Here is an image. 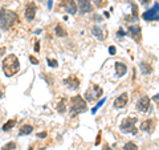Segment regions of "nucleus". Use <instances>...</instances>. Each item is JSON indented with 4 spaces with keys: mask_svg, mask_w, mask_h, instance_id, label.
<instances>
[{
    "mask_svg": "<svg viewBox=\"0 0 159 150\" xmlns=\"http://www.w3.org/2000/svg\"><path fill=\"white\" fill-rule=\"evenodd\" d=\"M90 2H93V3H94V4H96V6H97V7H101V6H102V4H103V3L101 2V0H90Z\"/></svg>",
    "mask_w": 159,
    "mask_h": 150,
    "instance_id": "nucleus-28",
    "label": "nucleus"
},
{
    "mask_svg": "<svg viewBox=\"0 0 159 150\" xmlns=\"http://www.w3.org/2000/svg\"><path fill=\"white\" fill-rule=\"evenodd\" d=\"M36 11H37V8H36V4L34 3H28L27 4V7H25V19H27V21H33L34 20V16H36Z\"/></svg>",
    "mask_w": 159,
    "mask_h": 150,
    "instance_id": "nucleus-9",
    "label": "nucleus"
},
{
    "mask_svg": "<svg viewBox=\"0 0 159 150\" xmlns=\"http://www.w3.org/2000/svg\"><path fill=\"white\" fill-rule=\"evenodd\" d=\"M142 17H143V20H146V21H158L159 20V4H158V2H155L152 8H150L148 11H146L143 13Z\"/></svg>",
    "mask_w": 159,
    "mask_h": 150,
    "instance_id": "nucleus-6",
    "label": "nucleus"
},
{
    "mask_svg": "<svg viewBox=\"0 0 159 150\" xmlns=\"http://www.w3.org/2000/svg\"><path fill=\"white\" fill-rule=\"evenodd\" d=\"M77 6L80 9V13H82V15L93 11V6H92L90 0H77Z\"/></svg>",
    "mask_w": 159,
    "mask_h": 150,
    "instance_id": "nucleus-8",
    "label": "nucleus"
},
{
    "mask_svg": "<svg viewBox=\"0 0 159 150\" xmlns=\"http://www.w3.org/2000/svg\"><path fill=\"white\" fill-rule=\"evenodd\" d=\"M37 2H41V0H37Z\"/></svg>",
    "mask_w": 159,
    "mask_h": 150,
    "instance_id": "nucleus-40",
    "label": "nucleus"
},
{
    "mask_svg": "<svg viewBox=\"0 0 159 150\" xmlns=\"http://www.w3.org/2000/svg\"><path fill=\"white\" fill-rule=\"evenodd\" d=\"M34 33H36V35H40V33H41V29H36V31H34Z\"/></svg>",
    "mask_w": 159,
    "mask_h": 150,
    "instance_id": "nucleus-37",
    "label": "nucleus"
},
{
    "mask_svg": "<svg viewBox=\"0 0 159 150\" xmlns=\"http://www.w3.org/2000/svg\"><path fill=\"white\" fill-rule=\"evenodd\" d=\"M3 97V93H2V91H0V98H2Z\"/></svg>",
    "mask_w": 159,
    "mask_h": 150,
    "instance_id": "nucleus-38",
    "label": "nucleus"
},
{
    "mask_svg": "<svg viewBox=\"0 0 159 150\" xmlns=\"http://www.w3.org/2000/svg\"><path fill=\"white\" fill-rule=\"evenodd\" d=\"M139 69H141V73L142 74H145V76H147V74H151L152 73V68L150 64H147V63H141L139 64Z\"/></svg>",
    "mask_w": 159,
    "mask_h": 150,
    "instance_id": "nucleus-16",
    "label": "nucleus"
},
{
    "mask_svg": "<svg viewBox=\"0 0 159 150\" xmlns=\"http://www.w3.org/2000/svg\"><path fill=\"white\" fill-rule=\"evenodd\" d=\"M40 51V43L37 41L36 44H34V52H39Z\"/></svg>",
    "mask_w": 159,
    "mask_h": 150,
    "instance_id": "nucleus-32",
    "label": "nucleus"
},
{
    "mask_svg": "<svg viewBox=\"0 0 159 150\" xmlns=\"http://www.w3.org/2000/svg\"><path fill=\"white\" fill-rule=\"evenodd\" d=\"M154 120L148 118V120H145V121H142L141 124V130L142 132H146V133H151L154 130Z\"/></svg>",
    "mask_w": 159,
    "mask_h": 150,
    "instance_id": "nucleus-14",
    "label": "nucleus"
},
{
    "mask_svg": "<svg viewBox=\"0 0 159 150\" xmlns=\"http://www.w3.org/2000/svg\"><path fill=\"white\" fill-rule=\"evenodd\" d=\"M66 12L70 15H76L77 12V4L74 0H68L66 2Z\"/></svg>",
    "mask_w": 159,
    "mask_h": 150,
    "instance_id": "nucleus-17",
    "label": "nucleus"
},
{
    "mask_svg": "<svg viewBox=\"0 0 159 150\" xmlns=\"http://www.w3.org/2000/svg\"><path fill=\"white\" fill-rule=\"evenodd\" d=\"M45 137H47V133L45 132H41V133L37 134V138H45Z\"/></svg>",
    "mask_w": 159,
    "mask_h": 150,
    "instance_id": "nucleus-30",
    "label": "nucleus"
},
{
    "mask_svg": "<svg viewBox=\"0 0 159 150\" xmlns=\"http://www.w3.org/2000/svg\"><path fill=\"white\" fill-rule=\"evenodd\" d=\"M16 142H8V143H6V145H4V146H3V150H16Z\"/></svg>",
    "mask_w": 159,
    "mask_h": 150,
    "instance_id": "nucleus-23",
    "label": "nucleus"
},
{
    "mask_svg": "<svg viewBox=\"0 0 159 150\" xmlns=\"http://www.w3.org/2000/svg\"><path fill=\"white\" fill-rule=\"evenodd\" d=\"M4 54H6V48H4V47H0V59H2Z\"/></svg>",
    "mask_w": 159,
    "mask_h": 150,
    "instance_id": "nucleus-29",
    "label": "nucleus"
},
{
    "mask_svg": "<svg viewBox=\"0 0 159 150\" xmlns=\"http://www.w3.org/2000/svg\"><path fill=\"white\" fill-rule=\"evenodd\" d=\"M148 2H150V0H141V3H142V4H147Z\"/></svg>",
    "mask_w": 159,
    "mask_h": 150,
    "instance_id": "nucleus-36",
    "label": "nucleus"
},
{
    "mask_svg": "<svg viewBox=\"0 0 159 150\" xmlns=\"http://www.w3.org/2000/svg\"><path fill=\"white\" fill-rule=\"evenodd\" d=\"M17 21H19V16L16 12L11 11V9H7V8L0 9V28L3 31L11 29Z\"/></svg>",
    "mask_w": 159,
    "mask_h": 150,
    "instance_id": "nucleus-1",
    "label": "nucleus"
},
{
    "mask_svg": "<svg viewBox=\"0 0 159 150\" xmlns=\"http://www.w3.org/2000/svg\"><path fill=\"white\" fill-rule=\"evenodd\" d=\"M92 35L93 36H96L98 40H103L105 39V33H103V29L99 27V26H94L92 28Z\"/></svg>",
    "mask_w": 159,
    "mask_h": 150,
    "instance_id": "nucleus-15",
    "label": "nucleus"
},
{
    "mask_svg": "<svg viewBox=\"0 0 159 150\" xmlns=\"http://www.w3.org/2000/svg\"><path fill=\"white\" fill-rule=\"evenodd\" d=\"M127 102H129V96H127V93H122L121 96H118L116 100H114L113 106L116 108V109H122V108L126 106Z\"/></svg>",
    "mask_w": 159,
    "mask_h": 150,
    "instance_id": "nucleus-10",
    "label": "nucleus"
},
{
    "mask_svg": "<svg viewBox=\"0 0 159 150\" xmlns=\"http://www.w3.org/2000/svg\"><path fill=\"white\" fill-rule=\"evenodd\" d=\"M129 33H130V36L135 40L137 43L141 41V37H142V29L139 26H130L129 27Z\"/></svg>",
    "mask_w": 159,
    "mask_h": 150,
    "instance_id": "nucleus-11",
    "label": "nucleus"
},
{
    "mask_svg": "<svg viewBox=\"0 0 159 150\" xmlns=\"http://www.w3.org/2000/svg\"><path fill=\"white\" fill-rule=\"evenodd\" d=\"M47 63H48V65L52 67V68H57L58 67V61L57 60H54V59H47Z\"/></svg>",
    "mask_w": 159,
    "mask_h": 150,
    "instance_id": "nucleus-24",
    "label": "nucleus"
},
{
    "mask_svg": "<svg viewBox=\"0 0 159 150\" xmlns=\"http://www.w3.org/2000/svg\"><path fill=\"white\" fill-rule=\"evenodd\" d=\"M88 110V105L86 101L84 100L81 96H74L70 98V104H69V112H70V116L74 117L80 113H84Z\"/></svg>",
    "mask_w": 159,
    "mask_h": 150,
    "instance_id": "nucleus-3",
    "label": "nucleus"
},
{
    "mask_svg": "<svg viewBox=\"0 0 159 150\" xmlns=\"http://www.w3.org/2000/svg\"><path fill=\"white\" fill-rule=\"evenodd\" d=\"M64 85H65L66 88L72 89V91H76V89H78L80 80H78L76 76H70L69 78H65V80H64Z\"/></svg>",
    "mask_w": 159,
    "mask_h": 150,
    "instance_id": "nucleus-12",
    "label": "nucleus"
},
{
    "mask_svg": "<svg viewBox=\"0 0 159 150\" xmlns=\"http://www.w3.org/2000/svg\"><path fill=\"white\" fill-rule=\"evenodd\" d=\"M102 93H103V91H102V88H99L98 85H92V88H89L88 91L85 92V101H88V102H93L94 100H97V98H99L102 96Z\"/></svg>",
    "mask_w": 159,
    "mask_h": 150,
    "instance_id": "nucleus-5",
    "label": "nucleus"
},
{
    "mask_svg": "<svg viewBox=\"0 0 159 150\" xmlns=\"http://www.w3.org/2000/svg\"><path fill=\"white\" fill-rule=\"evenodd\" d=\"M29 150H33V148H29Z\"/></svg>",
    "mask_w": 159,
    "mask_h": 150,
    "instance_id": "nucleus-39",
    "label": "nucleus"
},
{
    "mask_svg": "<svg viewBox=\"0 0 159 150\" xmlns=\"http://www.w3.org/2000/svg\"><path fill=\"white\" fill-rule=\"evenodd\" d=\"M123 150H138V146L134 142L129 141L125 143V146H123Z\"/></svg>",
    "mask_w": 159,
    "mask_h": 150,
    "instance_id": "nucleus-22",
    "label": "nucleus"
},
{
    "mask_svg": "<svg viewBox=\"0 0 159 150\" xmlns=\"http://www.w3.org/2000/svg\"><path fill=\"white\" fill-rule=\"evenodd\" d=\"M137 109H138V112H141V113H146L148 109H150V98L147 96L141 97L137 102Z\"/></svg>",
    "mask_w": 159,
    "mask_h": 150,
    "instance_id": "nucleus-7",
    "label": "nucleus"
},
{
    "mask_svg": "<svg viewBox=\"0 0 159 150\" xmlns=\"http://www.w3.org/2000/svg\"><path fill=\"white\" fill-rule=\"evenodd\" d=\"M66 102H68V98H65V97H62L58 101V104H57V112L58 113L64 114V113L66 112Z\"/></svg>",
    "mask_w": 159,
    "mask_h": 150,
    "instance_id": "nucleus-18",
    "label": "nucleus"
},
{
    "mask_svg": "<svg viewBox=\"0 0 159 150\" xmlns=\"http://www.w3.org/2000/svg\"><path fill=\"white\" fill-rule=\"evenodd\" d=\"M32 132H33V126H32V125H23V126L20 128L19 134H20V136H25V134H31Z\"/></svg>",
    "mask_w": 159,
    "mask_h": 150,
    "instance_id": "nucleus-20",
    "label": "nucleus"
},
{
    "mask_svg": "<svg viewBox=\"0 0 159 150\" xmlns=\"http://www.w3.org/2000/svg\"><path fill=\"white\" fill-rule=\"evenodd\" d=\"M29 61H31L33 65H37V64H39V60L34 57V56H29Z\"/></svg>",
    "mask_w": 159,
    "mask_h": 150,
    "instance_id": "nucleus-26",
    "label": "nucleus"
},
{
    "mask_svg": "<svg viewBox=\"0 0 159 150\" xmlns=\"http://www.w3.org/2000/svg\"><path fill=\"white\" fill-rule=\"evenodd\" d=\"M53 8V0H48V9Z\"/></svg>",
    "mask_w": 159,
    "mask_h": 150,
    "instance_id": "nucleus-31",
    "label": "nucleus"
},
{
    "mask_svg": "<svg viewBox=\"0 0 159 150\" xmlns=\"http://www.w3.org/2000/svg\"><path fill=\"white\" fill-rule=\"evenodd\" d=\"M114 68H116V74L118 77H123L125 74L127 73V67L126 64H123L121 61H117L114 63Z\"/></svg>",
    "mask_w": 159,
    "mask_h": 150,
    "instance_id": "nucleus-13",
    "label": "nucleus"
},
{
    "mask_svg": "<svg viewBox=\"0 0 159 150\" xmlns=\"http://www.w3.org/2000/svg\"><path fill=\"white\" fill-rule=\"evenodd\" d=\"M125 35H126V32L123 31V29H119L118 31V36H125Z\"/></svg>",
    "mask_w": 159,
    "mask_h": 150,
    "instance_id": "nucleus-33",
    "label": "nucleus"
},
{
    "mask_svg": "<svg viewBox=\"0 0 159 150\" xmlns=\"http://www.w3.org/2000/svg\"><path fill=\"white\" fill-rule=\"evenodd\" d=\"M20 71V61L15 54H8L3 60V72L7 77H12Z\"/></svg>",
    "mask_w": 159,
    "mask_h": 150,
    "instance_id": "nucleus-2",
    "label": "nucleus"
},
{
    "mask_svg": "<svg viewBox=\"0 0 159 150\" xmlns=\"http://www.w3.org/2000/svg\"><path fill=\"white\" fill-rule=\"evenodd\" d=\"M105 101H106V98H102V100H101V101H98V104H97V105H96V106H94V108L92 109V113H93V114H94V113H96V112L98 110V109H99V108H101V106H102V105H103V104H105Z\"/></svg>",
    "mask_w": 159,
    "mask_h": 150,
    "instance_id": "nucleus-25",
    "label": "nucleus"
},
{
    "mask_svg": "<svg viewBox=\"0 0 159 150\" xmlns=\"http://www.w3.org/2000/svg\"><path fill=\"white\" fill-rule=\"evenodd\" d=\"M102 150H113L110 146H109V145H105V146H103V149Z\"/></svg>",
    "mask_w": 159,
    "mask_h": 150,
    "instance_id": "nucleus-35",
    "label": "nucleus"
},
{
    "mask_svg": "<svg viewBox=\"0 0 159 150\" xmlns=\"http://www.w3.org/2000/svg\"><path fill=\"white\" fill-rule=\"evenodd\" d=\"M16 122H17V121H16L15 118L8 120V121L3 125V130H4V132H9V130H11V129L15 126V125H16Z\"/></svg>",
    "mask_w": 159,
    "mask_h": 150,
    "instance_id": "nucleus-21",
    "label": "nucleus"
},
{
    "mask_svg": "<svg viewBox=\"0 0 159 150\" xmlns=\"http://www.w3.org/2000/svg\"><path fill=\"white\" fill-rule=\"evenodd\" d=\"M116 52H117L116 47H109V53H110L111 56H113V54H116Z\"/></svg>",
    "mask_w": 159,
    "mask_h": 150,
    "instance_id": "nucleus-27",
    "label": "nucleus"
},
{
    "mask_svg": "<svg viewBox=\"0 0 159 150\" xmlns=\"http://www.w3.org/2000/svg\"><path fill=\"white\" fill-rule=\"evenodd\" d=\"M135 122H137V117H127L122 121L121 126H119V129H121V132L123 133H129V134H137L138 130L135 128Z\"/></svg>",
    "mask_w": 159,
    "mask_h": 150,
    "instance_id": "nucleus-4",
    "label": "nucleus"
},
{
    "mask_svg": "<svg viewBox=\"0 0 159 150\" xmlns=\"http://www.w3.org/2000/svg\"><path fill=\"white\" fill-rule=\"evenodd\" d=\"M54 33H56V36H58V37H65L66 36V29L64 28L61 24H57L56 27H54Z\"/></svg>",
    "mask_w": 159,
    "mask_h": 150,
    "instance_id": "nucleus-19",
    "label": "nucleus"
},
{
    "mask_svg": "<svg viewBox=\"0 0 159 150\" xmlns=\"http://www.w3.org/2000/svg\"><path fill=\"white\" fill-rule=\"evenodd\" d=\"M99 138H101V133H98V136H97V141H96V145H99Z\"/></svg>",
    "mask_w": 159,
    "mask_h": 150,
    "instance_id": "nucleus-34",
    "label": "nucleus"
}]
</instances>
